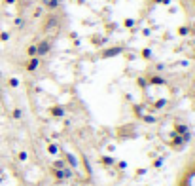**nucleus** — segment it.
I'll use <instances>...</instances> for the list:
<instances>
[{"instance_id": "20e7f679", "label": "nucleus", "mask_w": 195, "mask_h": 186, "mask_svg": "<svg viewBox=\"0 0 195 186\" xmlns=\"http://www.w3.org/2000/svg\"><path fill=\"white\" fill-rule=\"evenodd\" d=\"M51 114L53 116H63V108H59V106L57 108H51Z\"/></svg>"}, {"instance_id": "423d86ee", "label": "nucleus", "mask_w": 195, "mask_h": 186, "mask_svg": "<svg viewBox=\"0 0 195 186\" xmlns=\"http://www.w3.org/2000/svg\"><path fill=\"white\" fill-rule=\"evenodd\" d=\"M6 2H8V4H12V2H13V0H6Z\"/></svg>"}, {"instance_id": "f03ea898", "label": "nucleus", "mask_w": 195, "mask_h": 186, "mask_svg": "<svg viewBox=\"0 0 195 186\" xmlns=\"http://www.w3.org/2000/svg\"><path fill=\"white\" fill-rule=\"evenodd\" d=\"M36 66H38V59H36V57H32V61L29 63V66H27V68H29V71H36Z\"/></svg>"}, {"instance_id": "39448f33", "label": "nucleus", "mask_w": 195, "mask_h": 186, "mask_svg": "<svg viewBox=\"0 0 195 186\" xmlns=\"http://www.w3.org/2000/svg\"><path fill=\"white\" fill-rule=\"evenodd\" d=\"M50 152H51V154H57V152H59V148H57V146H53V144H51V146H50Z\"/></svg>"}, {"instance_id": "7ed1b4c3", "label": "nucleus", "mask_w": 195, "mask_h": 186, "mask_svg": "<svg viewBox=\"0 0 195 186\" xmlns=\"http://www.w3.org/2000/svg\"><path fill=\"white\" fill-rule=\"evenodd\" d=\"M29 55H31V57H36V55H38V51H36V46H31V48H29Z\"/></svg>"}, {"instance_id": "f257e3e1", "label": "nucleus", "mask_w": 195, "mask_h": 186, "mask_svg": "<svg viewBox=\"0 0 195 186\" xmlns=\"http://www.w3.org/2000/svg\"><path fill=\"white\" fill-rule=\"evenodd\" d=\"M47 50H50V44H47V42H40V44L36 46L38 55H45V53H47Z\"/></svg>"}]
</instances>
